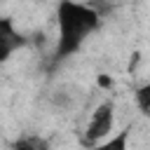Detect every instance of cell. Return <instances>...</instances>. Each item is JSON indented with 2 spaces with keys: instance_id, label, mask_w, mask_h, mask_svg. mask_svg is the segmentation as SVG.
<instances>
[{
  "instance_id": "6",
  "label": "cell",
  "mask_w": 150,
  "mask_h": 150,
  "mask_svg": "<svg viewBox=\"0 0 150 150\" xmlns=\"http://www.w3.org/2000/svg\"><path fill=\"white\" fill-rule=\"evenodd\" d=\"M98 87L101 89H112V77L110 75H98Z\"/></svg>"
},
{
  "instance_id": "1",
  "label": "cell",
  "mask_w": 150,
  "mask_h": 150,
  "mask_svg": "<svg viewBox=\"0 0 150 150\" xmlns=\"http://www.w3.org/2000/svg\"><path fill=\"white\" fill-rule=\"evenodd\" d=\"M59 16V47H56V59H66L70 54H75L82 45V40L87 38V33H91L98 26V12H94L89 5H80V2H61L56 9Z\"/></svg>"
},
{
  "instance_id": "5",
  "label": "cell",
  "mask_w": 150,
  "mask_h": 150,
  "mask_svg": "<svg viewBox=\"0 0 150 150\" xmlns=\"http://www.w3.org/2000/svg\"><path fill=\"white\" fill-rule=\"evenodd\" d=\"M136 101H138V108L143 115H150V84H143L138 91H136Z\"/></svg>"
},
{
  "instance_id": "3",
  "label": "cell",
  "mask_w": 150,
  "mask_h": 150,
  "mask_svg": "<svg viewBox=\"0 0 150 150\" xmlns=\"http://www.w3.org/2000/svg\"><path fill=\"white\" fill-rule=\"evenodd\" d=\"M0 40L2 42H7V47L9 49H16V47H21L26 40H23V35L21 33H16L14 30V23H12V19H0Z\"/></svg>"
},
{
  "instance_id": "8",
  "label": "cell",
  "mask_w": 150,
  "mask_h": 150,
  "mask_svg": "<svg viewBox=\"0 0 150 150\" xmlns=\"http://www.w3.org/2000/svg\"><path fill=\"white\" fill-rule=\"evenodd\" d=\"M12 150H33V143L30 141H19L12 145Z\"/></svg>"
},
{
  "instance_id": "2",
  "label": "cell",
  "mask_w": 150,
  "mask_h": 150,
  "mask_svg": "<svg viewBox=\"0 0 150 150\" xmlns=\"http://www.w3.org/2000/svg\"><path fill=\"white\" fill-rule=\"evenodd\" d=\"M110 129H112V105L101 103L94 110V115H91V120L87 124V143H94V141L108 136Z\"/></svg>"
},
{
  "instance_id": "7",
  "label": "cell",
  "mask_w": 150,
  "mask_h": 150,
  "mask_svg": "<svg viewBox=\"0 0 150 150\" xmlns=\"http://www.w3.org/2000/svg\"><path fill=\"white\" fill-rule=\"evenodd\" d=\"M9 54H12V49L7 47V42H2V40H0V63H2V61H7V59H9Z\"/></svg>"
},
{
  "instance_id": "4",
  "label": "cell",
  "mask_w": 150,
  "mask_h": 150,
  "mask_svg": "<svg viewBox=\"0 0 150 150\" xmlns=\"http://www.w3.org/2000/svg\"><path fill=\"white\" fill-rule=\"evenodd\" d=\"M127 138H129V129H124V131L117 134L112 141H108V143H103V145H98V148H94V150H127Z\"/></svg>"
}]
</instances>
